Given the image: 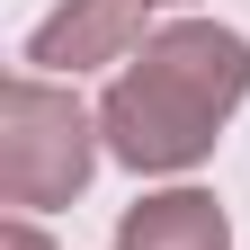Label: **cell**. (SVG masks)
I'll use <instances>...</instances> for the list:
<instances>
[{"label": "cell", "mask_w": 250, "mask_h": 250, "mask_svg": "<svg viewBox=\"0 0 250 250\" xmlns=\"http://www.w3.org/2000/svg\"><path fill=\"white\" fill-rule=\"evenodd\" d=\"M241 99H250V45L214 18H179L107 81L99 134L125 170H188L214 152Z\"/></svg>", "instance_id": "obj_1"}, {"label": "cell", "mask_w": 250, "mask_h": 250, "mask_svg": "<svg viewBox=\"0 0 250 250\" xmlns=\"http://www.w3.org/2000/svg\"><path fill=\"white\" fill-rule=\"evenodd\" d=\"M99 152H107V134L72 89H54L36 72H18L0 89V197L18 214L72 206L89 188V170H99Z\"/></svg>", "instance_id": "obj_2"}, {"label": "cell", "mask_w": 250, "mask_h": 250, "mask_svg": "<svg viewBox=\"0 0 250 250\" xmlns=\"http://www.w3.org/2000/svg\"><path fill=\"white\" fill-rule=\"evenodd\" d=\"M143 9L152 0H62V9L27 36V62L36 72H99V62H134L143 36Z\"/></svg>", "instance_id": "obj_3"}, {"label": "cell", "mask_w": 250, "mask_h": 250, "mask_svg": "<svg viewBox=\"0 0 250 250\" xmlns=\"http://www.w3.org/2000/svg\"><path fill=\"white\" fill-rule=\"evenodd\" d=\"M116 250H232V214L206 188H161L116 214Z\"/></svg>", "instance_id": "obj_4"}, {"label": "cell", "mask_w": 250, "mask_h": 250, "mask_svg": "<svg viewBox=\"0 0 250 250\" xmlns=\"http://www.w3.org/2000/svg\"><path fill=\"white\" fill-rule=\"evenodd\" d=\"M152 9H188V0H152Z\"/></svg>", "instance_id": "obj_5"}]
</instances>
